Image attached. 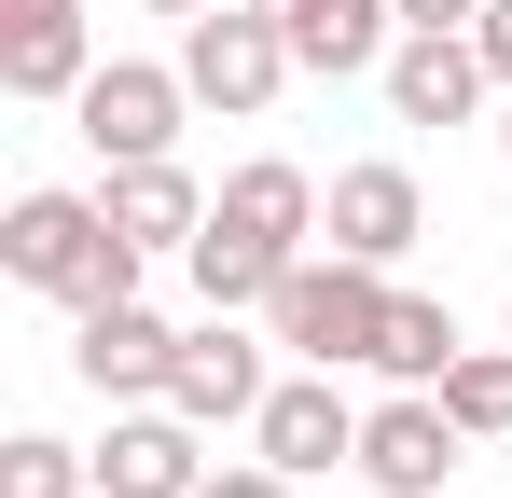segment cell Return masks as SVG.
<instances>
[{
	"label": "cell",
	"instance_id": "1",
	"mask_svg": "<svg viewBox=\"0 0 512 498\" xmlns=\"http://www.w3.org/2000/svg\"><path fill=\"white\" fill-rule=\"evenodd\" d=\"M0 263H14V291H42V305H125L139 291V263L153 249L111 222V194H14V222H0Z\"/></svg>",
	"mask_w": 512,
	"mask_h": 498
},
{
	"label": "cell",
	"instance_id": "2",
	"mask_svg": "<svg viewBox=\"0 0 512 498\" xmlns=\"http://www.w3.org/2000/svg\"><path fill=\"white\" fill-rule=\"evenodd\" d=\"M263 319H277V346H291V360H374V346H388V263H291V277H277V291H263Z\"/></svg>",
	"mask_w": 512,
	"mask_h": 498
},
{
	"label": "cell",
	"instance_id": "3",
	"mask_svg": "<svg viewBox=\"0 0 512 498\" xmlns=\"http://www.w3.org/2000/svg\"><path fill=\"white\" fill-rule=\"evenodd\" d=\"M291 70H305V56H291V28H277L263 0H236V14H222V0L180 14V83H194L208 111H263Z\"/></svg>",
	"mask_w": 512,
	"mask_h": 498
},
{
	"label": "cell",
	"instance_id": "4",
	"mask_svg": "<svg viewBox=\"0 0 512 498\" xmlns=\"http://www.w3.org/2000/svg\"><path fill=\"white\" fill-rule=\"evenodd\" d=\"M457 415H443V388H402V402L360 415V485L374 498H443V471H457Z\"/></svg>",
	"mask_w": 512,
	"mask_h": 498
},
{
	"label": "cell",
	"instance_id": "5",
	"mask_svg": "<svg viewBox=\"0 0 512 498\" xmlns=\"http://www.w3.org/2000/svg\"><path fill=\"white\" fill-rule=\"evenodd\" d=\"M180 97H194L180 70H153V56H111V70H84V97H70V111H84L97 166H139V153H167V139H180Z\"/></svg>",
	"mask_w": 512,
	"mask_h": 498
},
{
	"label": "cell",
	"instance_id": "6",
	"mask_svg": "<svg viewBox=\"0 0 512 498\" xmlns=\"http://www.w3.org/2000/svg\"><path fill=\"white\" fill-rule=\"evenodd\" d=\"M250 443L305 485V471H333V457H360V402L333 388V360H305L291 388H263V415H250Z\"/></svg>",
	"mask_w": 512,
	"mask_h": 498
},
{
	"label": "cell",
	"instance_id": "7",
	"mask_svg": "<svg viewBox=\"0 0 512 498\" xmlns=\"http://www.w3.org/2000/svg\"><path fill=\"white\" fill-rule=\"evenodd\" d=\"M319 236H333L346 263H402V249L429 236V194H416V166H346L333 194H319Z\"/></svg>",
	"mask_w": 512,
	"mask_h": 498
},
{
	"label": "cell",
	"instance_id": "8",
	"mask_svg": "<svg viewBox=\"0 0 512 498\" xmlns=\"http://www.w3.org/2000/svg\"><path fill=\"white\" fill-rule=\"evenodd\" d=\"M485 42H471V28H402V42H388V111H402V125H471V97H485Z\"/></svg>",
	"mask_w": 512,
	"mask_h": 498
},
{
	"label": "cell",
	"instance_id": "9",
	"mask_svg": "<svg viewBox=\"0 0 512 498\" xmlns=\"http://www.w3.org/2000/svg\"><path fill=\"white\" fill-rule=\"evenodd\" d=\"M70 360H84V388H97V402H167L180 332L153 319L139 291H125V305H84V346H70Z\"/></svg>",
	"mask_w": 512,
	"mask_h": 498
},
{
	"label": "cell",
	"instance_id": "10",
	"mask_svg": "<svg viewBox=\"0 0 512 498\" xmlns=\"http://www.w3.org/2000/svg\"><path fill=\"white\" fill-rule=\"evenodd\" d=\"M167 402L194 415V429H236V415H263V346L222 305H208V332H180V360H167Z\"/></svg>",
	"mask_w": 512,
	"mask_h": 498
},
{
	"label": "cell",
	"instance_id": "11",
	"mask_svg": "<svg viewBox=\"0 0 512 498\" xmlns=\"http://www.w3.org/2000/svg\"><path fill=\"white\" fill-rule=\"evenodd\" d=\"M84 0H0V83L14 97H84Z\"/></svg>",
	"mask_w": 512,
	"mask_h": 498
},
{
	"label": "cell",
	"instance_id": "12",
	"mask_svg": "<svg viewBox=\"0 0 512 498\" xmlns=\"http://www.w3.org/2000/svg\"><path fill=\"white\" fill-rule=\"evenodd\" d=\"M277 28H291V56L319 83H360V70H388V28H402V0H263Z\"/></svg>",
	"mask_w": 512,
	"mask_h": 498
},
{
	"label": "cell",
	"instance_id": "13",
	"mask_svg": "<svg viewBox=\"0 0 512 498\" xmlns=\"http://www.w3.org/2000/svg\"><path fill=\"white\" fill-rule=\"evenodd\" d=\"M97 485L111 498H194L208 485V457H194V415H125V429H111V443H97Z\"/></svg>",
	"mask_w": 512,
	"mask_h": 498
},
{
	"label": "cell",
	"instance_id": "14",
	"mask_svg": "<svg viewBox=\"0 0 512 498\" xmlns=\"http://www.w3.org/2000/svg\"><path fill=\"white\" fill-rule=\"evenodd\" d=\"M208 222H236V236H263V249H291V263H305V236H319V180L263 153V166L222 180V208H208Z\"/></svg>",
	"mask_w": 512,
	"mask_h": 498
},
{
	"label": "cell",
	"instance_id": "15",
	"mask_svg": "<svg viewBox=\"0 0 512 498\" xmlns=\"http://www.w3.org/2000/svg\"><path fill=\"white\" fill-rule=\"evenodd\" d=\"M111 222H125L139 249H194L208 236V194H194L167 153H139V166H111Z\"/></svg>",
	"mask_w": 512,
	"mask_h": 498
},
{
	"label": "cell",
	"instance_id": "16",
	"mask_svg": "<svg viewBox=\"0 0 512 498\" xmlns=\"http://www.w3.org/2000/svg\"><path fill=\"white\" fill-rule=\"evenodd\" d=\"M180 263H194V291H208L222 319H236V305H263V291L291 277V249H263V236H236V222H208V236L180 249Z\"/></svg>",
	"mask_w": 512,
	"mask_h": 498
},
{
	"label": "cell",
	"instance_id": "17",
	"mask_svg": "<svg viewBox=\"0 0 512 498\" xmlns=\"http://www.w3.org/2000/svg\"><path fill=\"white\" fill-rule=\"evenodd\" d=\"M374 374H402V388H443V374H457V319H443L429 291H388V346H374Z\"/></svg>",
	"mask_w": 512,
	"mask_h": 498
},
{
	"label": "cell",
	"instance_id": "18",
	"mask_svg": "<svg viewBox=\"0 0 512 498\" xmlns=\"http://www.w3.org/2000/svg\"><path fill=\"white\" fill-rule=\"evenodd\" d=\"M443 415H457L471 443H499V429H512V346H457V374H443Z\"/></svg>",
	"mask_w": 512,
	"mask_h": 498
},
{
	"label": "cell",
	"instance_id": "19",
	"mask_svg": "<svg viewBox=\"0 0 512 498\" xmlns=\"http://www.w3.org/2000/svg\"><path fill=\"white\" fill-rule=\"evenodd\" d=\"M84 471L97 457H70L56 429H14V443H0V498H84Z\"/></svg>",
	"mask_w": 512,
	"mask_h": 498
},
{
	"label": "cell",
	"instance_id": "20",
	"mask_svg": "<svg viewBox=\"0 0 512 498\" xmlns=\"http://www.w3.org/2000/svg\"><path fill=\"white\" fill-rule=\"evenodd\" d=\"M194 498H291V471H277V457H236V471H208Z\"/></svg>",
	"mask_w": 512,
	"mask_h": 498
},
{
	"label": "cell",
	"instance_id": "21",
	"mask_svg": "<svg viewBox=\"0 0 512 498\" xmlns=\"http://www.w3.org/2000/svg\"><path fill=\"white\" fill-rule=\"evenodd\" d=\"M471 42H485V70L512 83V0H485V14H471Z\"/></svg>",
	"mask_w": 512,
	"mask_h": 498
},
{
	"label": "cell",
	"instance_id": "22",
	"mask_svg": "<svg viewBox=\"0 0 512 498\" xmlns=\"http://www.w3.org/2000/svg\"><path fill=\"white\" fill-rule=\"evenodd\" d=\"M485 0H402V28H471Z\"/></svg>",
	"mask_w": 512,
	"mask_h": 498
},
{
	"label": "cell",
	"instance_id": "23",
	"mask_svg": "<svg viewBox=\"0 0 512 498\" xmlns=\"http://www.w3.org/2000/svg\"><path fill=\"white\" fill-rule=\"evenodd\" d=\"M139 14H208V0H139Z\"/></svg>",
	"mask_w": 512,
	"mask_h": 498
},
{
	"label": "cell",
	"instance_id": "24",
	"mask_svg": "<svg viewBox=\"0 0 512 498\" xmlns=\"http://www.w3.org/2000/svg\"><path fill=\"white\" fill-rule=\"evenodd\" d=\"M499 153H512V111H499Z\"/></svg>",
	"mask_w": 512,
	"mask_h": 498
}]
</instances>
